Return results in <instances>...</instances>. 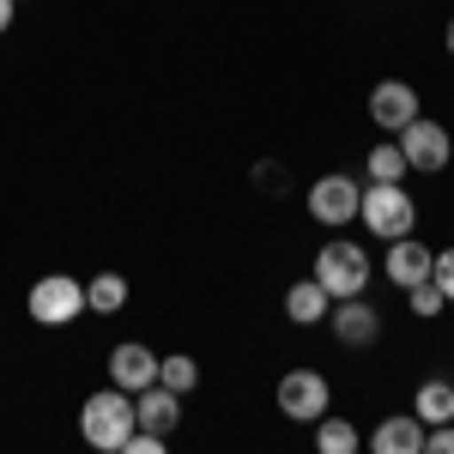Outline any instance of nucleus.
Here are the masks:
<instances>
[{"instance_id": "20e7f679", "label": "nucleus", "mask_w": 454, "mask_h": 454, "mask_svg": "<svg viewBox=\"0 0 454 454\" xmlns=\"http://www.w3.org/2000/svg\"><path fill=\"white\" fill-rule=\"evenodd\" d=\"M25 309H31L36 327H67V321L85 315V279H73V273H49V279L31 285Z\"/></svg>"}, {"instance_id": "412c9836", "label": "nucleus", "mask_w": 454, "mask_h": 454, "mask_svg": "<svg viewBox=\"0 0 454 454\" xmlns=\"http://www.w3.org/2000/svg\"><path fill=\"white\" fill-rule=\"evenodd\" d=\"M248 182H254V194H291V164H279V158H261Z\"/></svg>"}, {"instance_id": "f257e3e1", "label": "nucleus", "mask_w": 454, "mask_h": 454, "mask_svg": "<svg viewBox=\"0 0 454 454\" xmlns=\"http://www.w3.org/2000/svg\"><path fill=\"white\" fill-rule=\"evenodd\" d=\"M134 424H140V419H134V394L115 387V382L98 387V394L79 406V436H85L91 449H121Z\"/></svg>"}, {"instance_id": "423d86ee", "label": "nucleus", "mask_w": 454, "mask_h": 454, "mask_svg": "<svg viewBox=\"0 0 454 454\" xmlns=\"http://www.w3.org/2000/svg\"><path fill=\"white\" fill-rule=\"evenodd\" d=\"M273 400H279V412L291 424H315L327 406H333V394H327V376H321V370H285Z\"/></svg>"}, {"instance_id": "a211bd4d", "label": "nucleus", "mask_w": 454, "mask_h": 454, "mask_svg": "<svg viewBox=\"0 0 454 454\" xmlns=\"http://www.w3.org/2000/svg\"><path fill=\"white\" fill-rule=\"evenodd\" d=\"M364 170H370V182H406V152H400V140L387 134V140L364 158Z\"/></svg>"}, {"instance_id": "ddd939ff", "label": "nucleus", "mask_w": 454, "mask_h": 454, "mask_svg": "<svg viewBox=\"0 0 454 454\" xmlns=\"http://www.w3.org/2000/svg\"><path fill=\"white\" fill-rule=\"evenodd\" d=\"M376 454H424V419L419 412H400V419H382L376 436H370Z\"/></svg>"}, {"instance_id": "f03ea898", "label": "nucleus", "mask_w": 454, "mask_h": 454, "mask_svg": "<svg viewBox=\"0 0 454 454\" xmlns=\"http://www.w3.org/2000/svg\"><path fill=\"white\" fill-rule=\"evenodd\" d=\"M357 218H364V231L370 237H412V224H419V200L406 194V182H370L364 188V200H357Z\"/></svg>"}, {"instance_id": "39448f33", "label": "nucleus", "mask_w": 454, "mask_h": 454, "mask_svg": "<svg viewBox=\"0 0 454 454\" xmlns=\"http://www.w3.org/2000/svg\"><path fill=\"white\" fill-rule=\"evenodd\" d=\"M400 152H406V170H424V176H436V170H449V158H454V140H449V128L442 121H430V115H412L400 134Z\"/></svg>"}, {"instance_id": "dca6fc26", "label": "nucleus", "mask_w": 454, "mask_h": 454, "mask_svg": "<svg viewBox=\"0 0 454 454\" xmlns=\"http://www.w3.org/2000/svg\"><path fill=\"white\" fill-rule=\"evenodd\" d=\"M412 412L424 419V430H430V424H449L454 419V382H424L419 394H412Z\"/></svg>"}, {"instance_id": "f8f14e48", "label": "nucleus", "mask_w": 454, "mask_h": 454, "mask_svg": "<svg viewBox=\"0 0 454 454\" xmlns=\"http://www.w3.org/2000/svg\"><path fill=\"white\" fill-rule=\"evenodd\" d=\"M430 261H436V248H424L419 237H394L387 243V285H419V279H430Z\"/></svg>"}, {"instance_id": "9d476101", "label": "nucleus", "mask_w": 454, "mask_h": 454, "mask_svg": "<svg viewBox=\"0 0 454 454\" xmlns=\"http://www.w3.org/2000/svg\"><path fill=\"white\" fill-rule=\"evenodd\" d=\"M412 115H419V91H412L406 79H382V85L370 91V121H376L382 134H400Z\"/></svg>"}, {"instance_id": "6e6552de", "label": "nucleus", "mask_w": 454, "mask_h": 454, "mask_svg": "<svg viewBox=\"0 0 454 454\" xmlns=\"http://www.w3.org/2000/svg\"><path fill=\"white\" fill-rule=\"evenodd\" d=\"M327 327H333V340L351 351H364V346H376L382 340V309L376 303H364V297H340L333 309H327Z\"/></svg>"}, {"instance_id": "7ed1b4c3", "label": "nucleus", "mask_w": 454, "mask_h": 454, "mask_svg": "<svg viewBox=\"0 0 454 454\" xmlns=\"http://www.w3.org/2000/svg\"><path fill=\"white\" fill-rule=\"evenodd\" d=\"M309 279L321 285L333 303H340V297H364V285H370V254H364L357 243H346V237H333V243L315 254Z\"/></svg>"}, {"instance_id": "4468645a", "label": "nucleus", "mask_w": 454, "mask_h": 454, "mask_svg": "<svg viewBox=\"0 0 454 454\" xmlns=\"http://www.w3.org/2000/svg\"><path fill=\"white\" fill-rule=\"evenodd\" d=\"M327 309H333V297L321 291L315 279H297L291 291H285V315L297 321V327H315V321H327Z\"/></svg>"}, {"instance_id": "1a4fd4ad", "label": "nucleus", "mask_w": 454, "mask_h": 454, "mask_svg": "<svg viewBox=\"0 0 454 454\" xmlns=\"http://www.w3.org/2000/svg\"><path fill=\"white\" fill-rule=\"evenodd\" d=\"M109 382L128 387V394L152 387V382H158V351L145 346V340H121V346L109 351Z\"/></svg>"}, {"instance_id": "0eeeda50", "label": "nucleus", "mask_w": 454, "mask_h": 454, "mask_svg": "<svg viewBox=\"0 0 454 454\" xmlns=\"http://www.w3.org/2000/svg\"><path fill=\"white\" fill-rule=\"evenodd\" d=\"M357 200H364V188H357L351 176H340V170L309 182V218H315V224H327V231L351 224V218H357Z\"/></svg>"}, {"instance_id": "9b49d317", "label": "nucleus", "mask_w": 454, "mask_h": 454, "mask_svg": "<svg viewBox=\"0 0 454 454\" xmlns=\"http://www.w3.org/2000/svg\"><path fill=\"white\" fill-rule=\"evenodd\" d=\"M134 419H140V430H152V436H176V424H182V394L164 382H152L134 394Z\"/></svg>"}, {"instance_id": "4be33fe9", "label": "nucleus", "mask_w": 454, "mask_h": 454, "mask_svg": "<svg viewBox=\"0 0 454 454\" xmlns=\"http://www.w3.org/2000/svg\"><path fill=\"white\" fill-rule=\"evenodd\" d=\"M430 279L442 285V297L454 303V248H436V261H430Z\"/></svg>"}, {"instance_id": "aec40b11", "label": "nucleus", "mask_w": 454, "mask_h": 454, "mask_svg": "<svg viewBox=\"0 0 454 454\" xmlns=\"http://www.w3.org/2000/svg\"><path fill=\"white\" fill-rule=\"evenodd\" d=\"M406 303H412V315H419V321H436V315L449 309V297H442V285H436V279L406 285Z\"/></svg>"}, {"instance_id": "f3484780", "label": "nucleus", "mask_w": 454, "mask_h": 454, "mask_svg": "<svg viewBox=\"0 0 454 454\" xmlns=\"http://www.w3.org/2000/svg\"><path fill=\"white\" fill-rule=\"evenodd\" d=\"M158 382H164V387H176V394L188 400V394L200 387V364H194L188 351H170V357H158Z\"/></svg>"}, {"instance_id": "5701e85b", "label": "nucleus", "mask_w": 454, "mask_h": 454, "mask_svg": "<svg viewBox=\"0 0 454 454\" xmlns=\"http://www.w3.org/2000/svg\"><path fill=\"white\" fill-rule=\"evenodd\" d=\"M424 449H430V454H454V419L449 424H430V430H424Z\"/></svg>"}, {"instance_id": "393cba45", "label": "nucleus", "mask_w": 454, "mask_h": 454, "mask_svg": "<svg viewBox=\"0 0 454 454\" xmlns=\"http://www.w3.org/2000/svg\"><path fill=\"white\" fill-rule=\"evenodd\" d=\"M442 49H449V55H454V19H449V31H442Z\"/></svg>"}, {"instance_id": "2eb2a0df", "label": "nucleus", "mask_w": 454, "mask_h": 454, "mask_svg": "<svg viewBox=\"0 0 454 454\" xmlns=\"http://www.w3.org/2000/svg\"><path fill=\"white\" fill-rule=\"evenodd\" d=\"M85 309L121 315V309H128V279H121V273H98V279H85Z\"/></svg>"}, {"instance_id": "b1692460", "label": "nucleus", "mask_w": 454, "mask_h": 454, "mask_svg": "<svg viewBox=\"0 0 454 454\" xmlns=\"http://www.w3.org/2000/svg\"><path fill=\"white\" fill-rule=\"evenodd\" d=\"M12 12H19V0H0V36L12 31Z\"/></svg>"}, {"instance_id": "6ab92c4d", "label": "nucleus", "mask_w": 454, "mask_h": 454, "mask_svg": "<svg viewBox=\"0 0 454 454\" xmlns=\"http://www.w3.org/2000/svg\"><path fill=\"white\" fill-rule=\"evenodd\" d=\"M315 449L321 454H351L357 449V430H351L346 419H333V412H321V419H315Z\"/></svg>"}]
</instances>
